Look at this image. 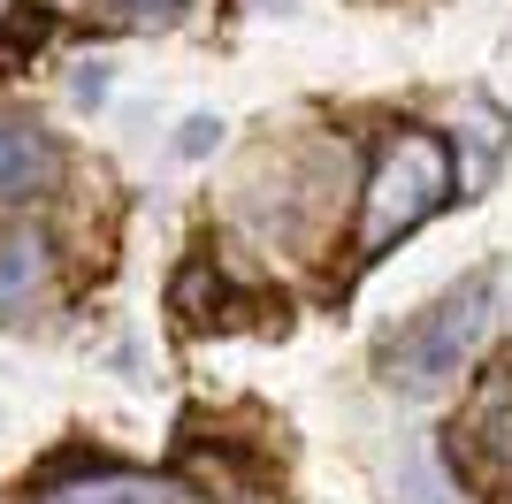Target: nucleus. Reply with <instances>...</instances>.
<instances>
[{
  "instance_id": "obj_1",
  "label": "nucleus",
  "mask_w": 512,
  "mask_h": 504,
  "mask_svg": "<svg viewBox=\"0 0 512 504\" xmlns=\"http://www.w3.org/2000/svg\"><path fill=\"white\" fill-rule=\"evenodd\" d=\"M497 306H505V283H497V268L459 275L444 298H428L421 314H413L406 329L383 344V382H390V390H413V398L444 390V382L459 375V367H467L482 344H490Z\"/></svg>"
},
{
  "instance_id": "obj_2",
  "label": "nucleus",
  "mask_w": 512,
  "mask_h": 504,
  "mask_svg": "<svg viewBox=\"0 0 512 504\" xmlns=\"http://www.w3.org/2000/svg\"><path fill=\"white\" fill-rule=\"evenodd\" d=\"M451 191H459V161H451L444 138L421 130V123L390 130V146L375 153V168H367V184H360V230H352L360 260H375L398 237H413Z\"/></svg>"
},
{
  "instance_id": "obj_3",
  "label": "nucleus",
  "mask_w": 512,
  "mask_h": 504,
  "mask_svg": "<svg viewBox=\"0 0 512 504\" xmlns=\"http://www.w3.org/2000/svg\"><path fill=\"white\" fill-rule=\"evenodd\" d=\"M451 466L467 474L474 497L512 504V367H490L482 390L467 398V413L451 428Z\"/></svg>"
},
{
  "instance_id": "obj_4",
  "label": "nucleus",
  "mask_w": 512,
  "mask_h": 504,
  "mask_svg": "<svg viewBox=\"0 0 512 504\" xmlns=\"http://www.w3.org/2000/svg\"><path fill=\"white\" fill-rule=\"evenodd\" d=\"M54 176H62V146H54V130H46L39 115H0V207L54 191Z\"/></svg>"
},
{
  "instance_id": "obj_5",
  "label": "nucleus",
  "mask_w": 512,
  "mask_h": 504,
  "mask_svg": "<svg viewBox=\"0 0 512 504\" xmlns=\"http://www.w3.org/2000/svg\"><path fill=\"white\" fill-rule=\"evenodd\" d=\"M31 504H192L176 482L161 474H130V466H92V474H69V482H46Z\"/></svg>"
},
{
  "instance_id": "obj_6",
  "label": "nucleus",
  "mask_w": 512,
  "mask_h": 504,
  "mask_svg": "<svg viewBox=\"0 0 512 504\" xmlns=\"http://www.w3.org/2000/svg\"><path fill=\"white\" fill-rule=\"evenodd\" d=\"M39 283H46V237L39 230H8L0 237V314L31 306Z\"/></svg>"
},
{
  "instance_id": "obj_7",
  "label": "nucleus",
  "mask_w": 512,
  "mask_h": 504,
  "mask_svg": "<svg viewBox=\"0 0 512 504\" xmlns=\"http://www.w3.org/2000/svg\"><path fill=\"white\" fill-rule=\"evenodd\" d=\"M77 8H85V16L100 8V16H115V23H176L192 0H77Z\"/></svg>"
},
{
  "instance_id": "obj_8",
  "label": "nucleus",
  "mask_w": 512,
  "mask_h": 504,
  "mask_svg": "<svg viewBox=\"0 0 512 504\" xmlns=\"http://www.w3.org/2000/svg\"><path fill=\"white\" fill-rule=\"evenodd\" d=\"M207 130H214L207 115H192V123H184V153H207Z\"/></svg>"
},
{
  "instance_id": "obj_9",
  "label": "nucleus",
  "mask_w": 512,
  "mask_h": 504,
  "mask_svg": "<svg viewBox=\"0 0 512 504\" xmlns=\"http://www.w3.org/2000/svg\"><path fill=\"white\" fill-rule=\"evenodd\" d=\"M253 8H268V16H283V8H299V0H253Z\"/></svg>"
},
{
  "instance_id": "obj_10",
  "label": "nucleus",
  "mask_w": 512,
  "mask_h": 504,
  "mask_svg": "<svg viewBox=\"0 0 512 504\" xmlns=\"http://www.w3.org/2000/svg\"><path fill=\"white\" fill-rule=\"evenodd\" d=\"M0 16H8V0H0Z\"/></svg>"
}]
</instances>
